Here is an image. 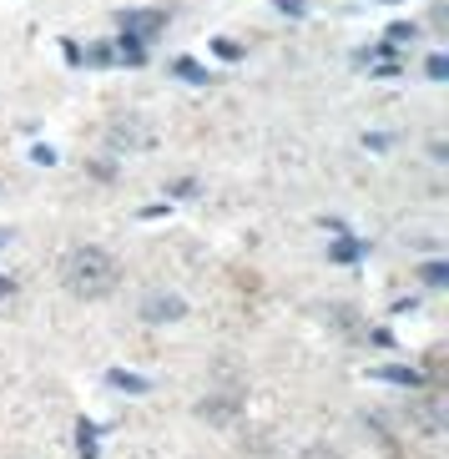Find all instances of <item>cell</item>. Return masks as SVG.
<instances>
[{
    "label": "cell",
    "instance_id": "obj_1",
    "mask_svg": "<svg viewBox=\"0 0 449 459\" xmlns=\"http://www.w3.org/2000/svg\"><path fill=\"white\" fill-rule=\"evenodd\" d=\"M117 278H122V268H117V257L107 253V247H71L66 257H61V283H66L71 298H86V303H96V298H107L111 288H117Z\"/></svg>",
    "mask_w": 449,
    "mask_h": 459
},
{
    "label": "cell",
    "instance_id": "obj_2",
    "mask_svg": "<svg viewBox=\"0 0 449 459\" xmlns=\"http://www.w3.org/2000/svg\"><path fill=\"white\" fill-rule=\"evenodd\" d=\"M107 136H111V147L117 152H147V147H157V126L147 122V117H117V122L107 126Z\"/></svg>",
    "mask_w": 449,
    "mask_h": 459
},
{
    "label": "cell",
    "instance_id": "obj_3",
    "mask_svg": "<svg viewBox=\"0 0 449 459\" xmlns=\"http://www.w3.org/2000/svg\"><path fill=\"white\" fill-rule=\"evenodd\" d=\"M117 21H122V30L136 36V41H151V36L167 30V11H122Z\"/></svg>",
    "mask_w": 449,
    "mask_h": 459
},
{
    "label": "cell",
    "instance_id": "obj_4",
    "mask_svg": "<svg viewBox=\"0 0 449 459\" xmlns=\"http://www.w3.org/2000/svg\"><path fill=\"white\" fill-rule=\"evenodd\" d=\"M182 313H187V303H182L177 293H147L142 298V318H147V324H177Z\"/></svg>",
    "mask_w": 449,
    "mask_h": 459
},
{
    "label": "cell",
    "instance_id": "obj_5",
    "mask_svg": "<svg viewBox=\"0 0 449 459\" xmlns=\"http://www.w3.org/2000/svg\"><path fill=\"white\" fill-rule=\"evenodd\" d=\"M117 61H122V66H147V41H136V36H126V30H122V41H117Z\"/></svg>",
    "mask_w": 449,
    "mask_h": 459
},
{
    "label": "cell",
    "instance_id": "obj_6",
    "mask_svg": "<svg viewBox=\"0 0 449 459\" xmlns=\"http://www.w3.org/2000/svg\"><path fill=\"white\" fill-rule=\"evenodd\" d=\"M237 404H243V399H237V394H232V399H203V404H197V414L203 419H237Z\"/></svg>",
    "mask_w": 449,
    "mask_h": 459
},
{
    "label": "cell",
    "instance_id": "obj_7",
    "mask_svg": "<svg viewBox=\"0 0 449 459\" xmlns=\"http://www.w3.org/2000/svg\"><path fill=\"white\" fill-rule=\"evenodd\" d=\"M419 429H445V399H424L419 404Z\"/></svg>",
    "mask_w": 449,
    "mask_h": 459
},
{
    "label": "cell",
    "instance_id": "obj_8",
    "mask_svg": "<svg viewBox=\"0 0 449 459\" xmlns=\"http://www.w3.org/2000/svg\"><path fill=\"white\" fill-rule=\"evenodd\" d=\"M107 384H117V389H126V394H147V389H151V384H147L142 374H122V368H111Z\"/></svg>",
    "mask_w": 449,
    "mask_h": 459
},
{
    "label": "cell",
    "instance_id": "obj_9",
    "mask_svg": "<svg viewBox=\"0 0 449 459\" xmlns=\"http://www.w3.org/2000/svg\"><path fill=\"white\" fill-rule=\"evenodd\" d=\"M82 66H117V46H107V41L86 46V61H82Z\"/></svg>",
    "mask_w": 449,
    "mask_h": 459
},
{
    "label": "cell",
    "instance_id": "obj_10",
    "mask_svg": "<svg viewBox=\"0 0 449 459\" xmlns=\"http://www.w3.org/2000/svg\"><path fill=\"white\" fill-rule=\"evenodd\" d=\"M172 71H177L182 82H192V86H207V71L192 61V56H182V61H172Z\"/></svg>",
    "mask_w": 449,
    "mask_h": 459
},
{
    "label": "cell",
    "instance_id": "obj_11",
    "mask_svg": "<svg viewBox=\"0 0 449 459\" xmlns=\"http://www.w3.org/2000/svg\"><path fill=\"white\" fill-rule=\"evenodd\" d=\"M379 378H389V384H409V389H414V384H424L414 368H379Z\"/></svg>",
    "mask_w": 449,
    "mask_h": 459
},
{
    "label": "cell",
    "instance_id": "obj_12",
    "mask_svg": "<svg viewBox=\"0 0 449 459\" xmlns=\"http://www.w3.org/2000/svg\"><path fill=\"white\" fill-rule=\"evenodd\" d=\"M424 283H429V288H445V283H449V268H445V263H424Z\"/></svg>",
    "mask_w": 449,
    "mask_h": 459
},
{
    "label": "cell",
    "instance_id": "obj_13",
    "mask_svg": "<svg viewBox=\"0 0 449 459\" xmlns=\"http://www.w3.org/2000/svg\"><path fill=\"white\" fill-rule=\"evenodd\" d=\"M424 71H429L435 82H445V76H449V56H445V51H435V56H429V66H424Z\"/></svg>",
    "mask_w": 449,
    "mask_h": 459
},
{
    "label": "cell",
    "instance_id": "obj_14",
    "mask_svg": "<svg viewBox=\"0 0 449 459\" xmlns=\"http://www.w3.org/2000/svg\"><path fill=\"white\" fill-rule=\"evenodd\" d=\"M76 445H82V459H96V434H91V424H82V434H76Z\"/></svg>",
    "mask_w": 449,
    "mask_h": 459
},
{
    "label": "cell",
    "instance_id": "obj_15",
    "mask_svg": "<svg viewBox=\"0 0 449 459\" xmlns=\"http://www.w3.org/2000/svg\"><path fill=\"white\" fill-rule=\"evenodd\" d=\"M212 51H218L222 61H237V56H243V46H237V41H212Z\"/></svg>",
    "mask_w": 449,
    "mask_h": 459
},
{
    "label": "cell",
    "instance_id": "obj_16",
    "mask_svg": "<svg viewBox=\"0 0 449 459\" xmlns=\"http://www.w3.org/2000/svg\"><path fill=\"white\" fill-rule=\"evenodd\" d=\"M272 5H278L283 15H293V21H298V15H308V5H303V0H272Z\"/></svg>",
    "mask_w": 449,
    "mask_h": 459
},
{
    "label": "cell",
    "instance_id": "obj_17",
    "mask_svg": "<svg viewBox=\"0 0 449 459\" xmlns=\"http://www.w3.org/2000/svg\"><path fill=\"white\" fill-rule=\"evenodd\" d=\"M414 36H419V30L404 26V21H399V26H389V41H414Z\"/></svg>",
    "mask_w": 449,
    "mask_h": 459
},
{
    "label": "cell",
    "instance_id": "obj_18",
    "mask_svg": "<svg viewBox=\"0 0 449 459\" xmlns=\"http://www.w3.org/2000/svg\"><path fill=\"white\" fill-rule=\"evenodd\" d=\"M0 298H15V278H0Z\"/></svg>",
    "mask_w": 449,
    "mask_h": 459
},
{
    "label": "cell",
    "instance_id": "obj_19",
    "mask_svg": "<svg viewBox=\"0 0 449 459\" xmlns=\"http://www.w3.org/2000/svg\"><path fill=\"white\" fill-rule=\"evenodd\" d=\"M303 459H339V455H333V449H308Z\"/></svg>",
    "mask_w": 449,
    "mask_h": 459
},
{
    "label": "cell",
    "instance_id": "obj_20",
    "mask_svg": "<svg viewBox=\"0 0 449 459\" xmlns=\"http://www.w3.org/2000/svg\"><path fill=\"white\" fill-rule=\"evenodd\" d=\"M5 243H11V232H0V247H5Z\"/></svg>",
    "mask_w": 449,
    "mask_h": 459
}]
</instances>
